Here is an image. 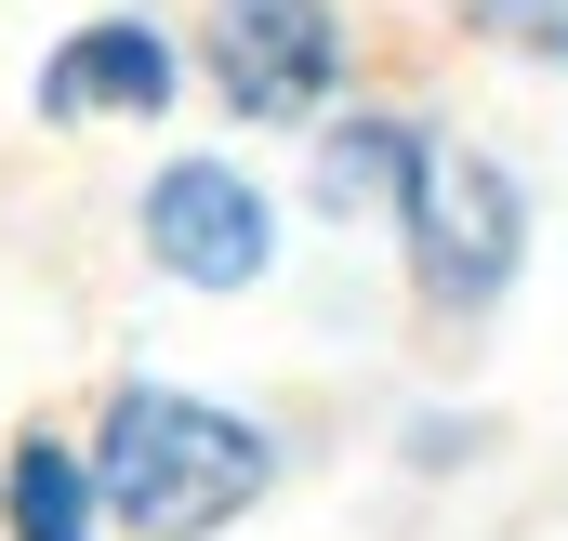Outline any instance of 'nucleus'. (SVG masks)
<instances>
[{"instance_id": "3", "label": "nucleus", "mask_w": 568, "mask_h": 541, "mask_svg": "<svg viewBox=\"0 0 568 541\" xmlns=\"http://www.w3.org/2000/svg\"><path fill=\"white\" fill-rule=\"evenodd\" d=\"M331 67H344V40L317 0H212V80L239 120H304L331 93Z\"/></svg>"}, {"instance_id": "4", "label": "nucleus", "mask_w": 568, "mask_h": 541, "mask_svg": "<svg viewBox=\"0 0 568 541\" xmlns=\"http://www.w3.org/2000/svg\"><path fill=\"white\" fill-rule=\"evenodd\" d=\"M145 252L199 290H252L265 277V198L225 172V159H172L145 185Z\"/></svg>"}, {"instance_id": "6", "label": "nucleus", "mask_w": 568, "mask_h": 541, "mask_svg": "<svg viewBox=\"0 0 568 541\" xmlns=\"http://www.w3.org/2000/svg\"><path fill=\"white\" fill-rule=\"evenodd\" d=\"M424 159H436V145H410L397 120H357V133H331V159H317V198H331V212H384V198L410 212Z\"/></svg>"}, {"instance_id": "5", "label": "nucleus", "mask_w": 568, "mask_h": 541, "mask_svg": "<svg viewBox=\"0 0 568 541\" xmlns=\"http://www.w3.org/2000/svg\"><path fill=\"white\" fill-rule=\"evenodd\" d=\"M159 93H172V40L159 27H80L40 67V106L53 120H120V106H159Z\"/></svg>"}, {"instance_id": "7", "label": "nucleus", "mask_w": 568, "mask_h": 541, "mask_svg": "<svg viewBox=\"0 0 568 541\" xmlns=\"http://www.w3.org/2000/svg\"><path fill=\"white\" fill-rule=\"evenodd\" d=\"M0 502H13V541H93V476H80L53 436H27V449H13Z\"/></svg>"}, {"instance_id": "2", "label": "nucleus", "mask_w": 568, "mask_h": 541, "mask_svg": "<svg viewBox=\"0 0 568 541\" xmlns=\"http://www.w3.org/2000/svg\"><path fill=\"white\" fill-rule=\"evenodd\" d=\"M516 238H529L516 172L476 159V145H436L424 185H410V265H424V290L436 304H489V290L516 277Z\"/></svg>"}, {"instance_id": "1", "label": "nucleus", "mask_w": 568, "mask_h": 541, "mask_svg": "<svg viewBox=\"0 0 568 541\" xmlns=\"http://www.w3.org/2000/svg\"><path fill=\"white\" fill-rule=\"evenodd\" d=\"M106 516H133L145 541H212L225 516H252L265 489V436L225 422V409L172 397V384H133L106 409Z\"/></svg>"}]
</instances>
